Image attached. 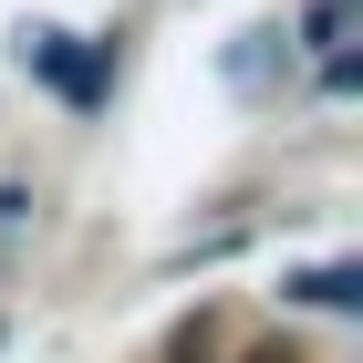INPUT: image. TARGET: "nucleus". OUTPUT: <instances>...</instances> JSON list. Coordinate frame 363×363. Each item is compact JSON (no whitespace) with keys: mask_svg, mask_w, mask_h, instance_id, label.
I'll use <instances>...</instances> for the list:
<instances>
[{"mask_svg":"<svg viewBox=\"0 0 363 363\" xmlns=\"http://www.w3.org/2000/svg\"><path fill=\"white\" fill-rule=\"evenodd\" d=\"M21 52L42 62V73H52V84L73 94V104H94V94H104V62H84V52H73V31H31Z\"/></svg>","mask_w":363,"mask_h":363,"instance_id":"nucleus-1","label":"nucleus"},{"mask_svg":"<svg viewBox=\"0 0 363 363\" xmlns=\"http://www.w3.org/2000/svg\"><path fill=\"white\" fill-rule=\"evenodd\" d=\"M291 301H311V311H353V301H363V270H353V259H322V270L291 280Z\"/></svg>","mask_w":363,"mask_h":363,"instance_id":"nucleus-2","label":"nucleus"},{"mask_svg":"<svg viewBox=\"0 0 363 363\" xmlns=\"http://www.w3.org/2000/svg\"><path fill=\"white\" fill-rule=\"evenodd\" d=\"M250 363H291V353H250Z\"/></svg>","mask_w":363,"mask_h":363,"instance_id":"nucleus-3","label":"nucleus"}]
</instances>
